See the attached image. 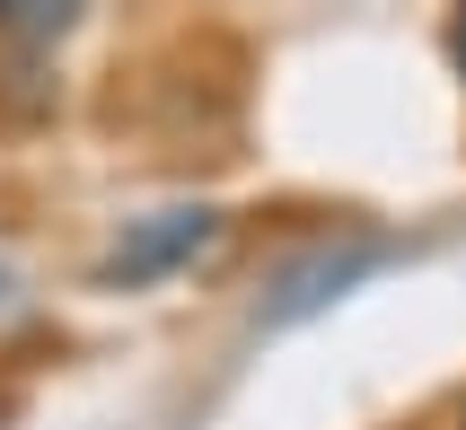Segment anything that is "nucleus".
<instances>
[{"label":"nucleus","instance_id":"obj_1","mask_svg":"<svg viewBox=\"0 0 466 430\" xmlns=\"http://www.w3.org/2000/svg\"><path fill=\"white\" fill-rule=\"evenodd\" d=\"M229 237V211L220 203H158V211H132L97 255V290H158V281H185L194 264H211Z\"/></svg>","mask_w":466,"mask_h":430},{"label":"nucleus","instance_id":"obj_2","mask_svg":"<svg viewBox=\"0 0 466 430\" xmlns=\"http://www.w3.org/2000/svg\"><path fill=\"white\" fill-rule=\"evenodd\" d=\"M396 246L388 237H370V228H352V237H317V246H299L290 264H273V281H264L256 299V325L282 334V325H309V316H326L335 299H352L370 273H388Z\"/></svg>","mask_w":466,"mask_h":430},{"label":"nucleus","instance_id":"obj_3","mask_svg":"<svg viewBox=\"0 0 466 430\" xmlns=\"http://www.w3.org/2000/svg\"><path fill=\"white\" fill-rule=\"evenodd\" d=\"M79 18H88V0H0V45H18V53H53Z\"/></svg>","mask_w":466,"mask_h":430},{"label":"nucleus","instance_id":"obj_4","mask_svg":"<svg viewBox=\"0 0 466 430\" xmlns=\"http://www.w3.org/2000/svg\"><path fill=\"white\" fill-rule=\"evenodd\" d=\"M449 62H458V79H466V0H458V18H449Z\"/></svg>","mask_w":466,"mask_h":430}]
</instances>
